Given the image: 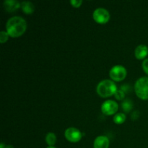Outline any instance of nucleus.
I'll use <instances>...</instances> for the list:
<instances>
[{
	"mask_svg": "<svg viewBox=\"0 0 148 148\" xmlns=\"http://www.w3.org/2000/svg\"><path fill=\"white\" fill-rule=\"evenodd\" d=\"M21 4L16 0H6L4 1V7L9 12H12L20 7Z\"/></svg>",
	"mask_w": 148,
	"mask_h": 148,
	"instance_id": "9",
	"label": "nucleus"
},
{
	"mask_svg": "<svg viewBox=\"0 0 148 148\" xmlns=\"http://www.w3.org/2000/svg\"><path fill=\"white\" fill-rule=\"evenodd\" d=\"M148 55V47L146 45H139L135 49V56L138 59H143Z\"/></svg>",
	"mask_w": 148,
	"mask_h": 148,
	"instance_id": "10",
	"label": "nucleus"
},
{
	"mask_svg": "<svg viewBox=\"0 0 148 148\" xmlns=\"http://www.w3.org/2000/svg\"><path fill=\"white\" fill-rule=\"evenodd\" d=\"M119 105L116 101L112 100H108L106 101L101 106V110L102 112L105 115L110 116L113 115L118 111Z\"/></svg>",
	"mask_w": 148,
	"mask_h": 148,
	"instance_id": "6",
	"label": "nucleus"
},
{
	"mask_svg": "<svg viewBox=\"0 0 148 148\" xmlns=\"http://www.w3.org/2000/svg\"><path fill=\"white\" fill-rule=\"evenodd\" d=\"M92 17L97 23L100 24H105L109 20L110 14L106 9L98 8L94 11Z\"/></svg>",
	"mask_w": 148,
	"mask_h": 148,
	"instance_id": "5",
	"label": "nucleus"
},
{
	"mask_svg": "<svg viewBox=\"0 0 148 148\" xmlns=\"http://www.w3.org/2000/svg\"><path fill=\"white\" fill-rule=\"evenodd\" d=\"M70 3L74 7H79L82 4V0H71Z\"/></svg>",
	"mask_w": 148,
	"mask_h": 148,
	"instance_id": "17",
	"label": "nucleus"
},
{
	"mask_svg": "<svg viewBox=\"0 0 148 148\" xmlns=\"http://www.w3.org/2000/svg\"><path fill=\"white\" fill-rule=\"evenodd\" d=\"M114 95H115L116 98H117L118 100H121L125 97V93H124V92L121 89L118 90Z\"/></svg>",
	"mask_w": 148,
	"mask_h": 148,
	"instance_id": "16",
	"label": "nucleus"
},
{
	"mask_svg": "<svg viewBox=\"0 0 148 148\" xmlns=\"http://www.w3.org/2000/svg\"><path fill=\"white\" fill-rule=\"evenodd\" d=\"M64 135L66 140L69 142H72V143L79 142L82 139V134L81 133V132L79 130H77V129L75 128V127L68 128L65 131Z\"/></svg>",
	"mask_w": 148,
	"mask_h": 148,
	"instance_id": "7",
	"label": "nucleus"
},
{
	"mask_svg": "<svg viewBox=\"0 0 148 148\" xmlns=\"http://www.w3.org/2000/svg\"><path fill=\"white\" fill-rule=\"evenodd\" d=\"M27 28V23L25 20L20 16L11 17L7 21L6 29L9 36L16 38L22 36Z\"/></svg>",
	"mask_w": 148,
	"mask_h": 148,
	"instance_id": "1",
	"label": "nucleus"
},
{
	"mask_svg": "<svg viewBox=\"0 0 148 148\" xmlns=\"http://www.w3.org/2000/svg\"><path fill=\"white\" fill-rule=\"evenodd\" d=\"M46 142L49 146H53L56 142V137L54 133L49 132L46 136Z\"/></svg>",
	"mask_w": 148,
	"mask_h": 148,
	"instance_id": "12",
	"label": "nucleus"
},
{
	"mask_svg": "<svg viewBox=\"0 0 148 148\" xmlns=\"http://www.w3.org/2000/svg\"><path fill=\"white\" fill-rule=\"evenodd\" d=\"M132 102L130 99L125 100L122 103V108L124 111H126V112H129L132 109Z\"/></svg>",
	"mask_w": 148,
	"mask_h": 148,
	"instance_id": "14",
	"label": "nucleus"
},
{
	"mask_svg": "<svg viewBox=\"0 0 148 148\" xmlns=\"http://www.w3.org/2000/svg\"><path fill=\"white\" fill-rule=\"evenodd\" d=\"M109 75L113 80L119 82L123 80L127 76V69L121 65H116L111 68Z\"/></svg>",
	"mask_w": 148,
	"mask_h": 148,
	"instance_id": "4",
	"label": "nucleus"
},
{
	"mask_svg": "<svg viewBox=\"0 0 148 148\" xmlns=\"http://www.w3.org/2000/svg\"><path fill=\"white\" fill-rule=\"evenodd\" d=\"M8 38L9 34L7 33V32L4 31V30L1 31V33H0V42H1V43L7 41V40H8Z\"/></svg>",
	"mask_w": 148,
	"mask_h": 148,
	"instance_id": "15",
	"label": "nucleus"
},
{
	"mask_svg": "<svg viewBox=\"0 0 148 148\" xmlns=\"http://www.w3.org/2000/svg\"><path fill=\"white\" fill-rule=\"evenodd\" d=\"M20 7L22 10L24 12L25 14H32L34 12L35 6L32 2L29 1H24L21 3Z\"/></svg>",
	"mask_w": 148,
	"mask_h": 148,
	"instance_id": "11",
	"label": "nucleus"
},
{
	"mask_svg": "<svg viewBox=\"0 0 148 148\" xmlns=\"http://www.w3.org/2000/svg\"><path fill=\"white\" fill-rule=\"evenodd\" d=\"M143 68L146 74L148 75V59H145L143 62Z\"/></svg>",
	"mask_w": 148,
	"mask_h": 148,
	"instance_id": "18",
	"label": "nucleus"
},
{
	"mask_svg": "<svg viewBox=\"0 0 148 148\" xmlns=\"http://www.w3.org/2000/svg\"><path fill=\"white\" fill-rule=\"evenodd\" d=\"M4 148H14V147H13V146H12V145H9L5 146V147H4Z\"/></svg>",
	"mask_w": 148,
	"mask_h": 148,
	"instance_id": "20",
	"label": "nucleus"
},
{
	"mask_svg": "<svg viewBox=\"0 0 148 148\" xmlns=\"http://www.w3.org/2000/svg\"><path fill=\"white\" fill-rule=\"evenodd\" d=\"M134 90L137 96L143 100L148 99V77H143L136 82Z\"/></svg>",
	"mask_w": 148,
	"mask_h": 148,
	"instance_id": "3",
	"label": "nucleus"
},
{
	"mask_svg": "<svg viewBox=\"0 0 148 148\" xmlns=\"http://www.w3.org/2000/svg\"><path fill=\"white\" fill-rule=\"evenodd\" d=\"M96 90L100 96L106 98L115 94L118 90L114 82L110 79H104L98 83Z\"/></svg>",
	"mask_w": 148,
	"mask_h": 148,
	"instance_id": "2",
	"label": "nucleus"
},
{
	"mask_svg": "<svg viewBox=\"0 0 148 148\" xmlns=\"http://www.w3.org/2000/svg\"><path fill=\"white\" fill-rule=\"evenodd\" d=\"M46 148H56V147H53V146H49V147H46Z\"/></svg>",
	"mask_w": 148,
	"mask_h": 148,
	"instance_id": "21",
	"label": "nucleus"
},
{
	"mask_svg": "<svg viewBox=\"0 0 148 148\" xmlns=\"http://www.w3.org/2000/svg\"><path fill=\"white\" fill-rule=\"evenodd\" d=\"M6 145H4V144L3 143H1V145H0V148H4L5 147Z\"/></svg>",
	"mask_w": 148,
	"mask_h": 148,
	"instance_id": "19",
	"label": "nucleus"
},
{
	"mask_svg": "<svg viewBox=\"0 0 148 148\" xmlns=\"http://www.w3.org/2000/svg\"><path fill=\"white\" fill-rule=\"evenodd\" d=\"M126 120V115L123 113H119L116 114L114 117V121L116 124H121L125 121Z\"/></svg>",
	"mask_w": 148,
	"mask_h": 148,
	"instance_id": "13",
	"label": "nucleus"
},
{
	"mask_svg": "<svg viewBox=\"0 0 148 148\" xmlns=\"http://www.w3.org/2000/svg\"><path fill=\"white\" fill-rule=\"evenodd\" d=\"M109 139L106 136H99L96 137L94 141V148H108Z\"/></svg>",
	"mask_w": 148,
	"mask_h": 148,
	"instance_id": "8",
	"label": "nucleus"
}]
</instances>
